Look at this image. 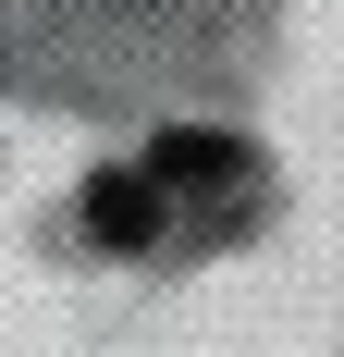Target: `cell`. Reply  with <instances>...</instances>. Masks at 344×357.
<instances>
[{
    "mask_svg": "<svg viewBox=\"0 0 344 357\" xmlns=\"http://www.w3.org/2000/svg\"><path fill=\"white\" fill-rule=\"evenodd\" d=\"M86 222H99L111 247H148L160 234V173H99L86 185Z\"/></svg>",
    "mask_w": 344,
    "mask_h": 357,
    "instance_id": "6da1fadb",
    "label": "cell"
}]
</instances>
